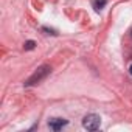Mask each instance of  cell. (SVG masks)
Listing matches in <instances>:
<instances>
[{"label":"cell","mask_w":132,"mask_h":132,"mask_svg":"<svg viewBox=\"0 0 132 132\" xmlns=\"http://www.w3.org/2000/svg\"><path fill=\"white\" fill-rule=\"evenodd\" d=\"M50 72H51V69H50V65H40V67L27 79V82H25V86H36V84H39L40 81H44L48 75H50Z\"/></svg>","instance_id":"cell-1"},{"label":"cell","mask_w":132,"mask_h":132,"mask_svg":"<svg viewBox=\"0 0 132 132\" xmlns=\"http://www.w3.org/2000/svg\"><path fill=\"white\" fill-rule=\"evenodd\" d=\"M82 126L87 130H96L101 126V118L98 115H95V113H89V115H86L82 118Z\"/></svg>","instance_id":"cell-2"},{"label":"cell","mask_w":132,"mask_h":132,"mask_svg":"<svg viewBox=\"0 0 132 132\" xmlns=\"http://www.w3.org/2000/svg\"><path fill=\"white\" fill-rule=\"evenodd\" d=\"M65 124H67V120H64V118H51L48 121V127L53 130H61Z\"/></svg>","instance_id":"cell-3"},{"label":"cell","mask_w":132,"mask_h":132,"mask_svg":"<svg viewBox=\"0 0 132 132\" xmlns=\"http://www.w3.org/2000/svg\"><path fill=\"white\" fill-rule=\"evenodd\" d=\"M106 3H107V0H93V8H95L96 11H100L101 8L106 6Z\"/></svg>","instance_id":"cell-4"},{"label":"cell","mask_w":132,"mask_h":132,"mask_svg":"<svg viewBox=\"0 0 132 132\" xmlns=\"http://www.w3.org/2000/svg\"><path fill=\"white\" fill-rule=\"evenodd\" d=\"M34 47H36V42H34V40H27V42H25V45H23V48H25V50H33Z\"/></svg>","instance_id":"cell-5"},{"label":"cell","mask_w":132,"mask_h":132,"mask_svg":"<svg viewBox=\"0 0 132 132\" xmlns=\"http://www.w3.org/2000/svg\"><path fill=\"white\" fill-rule=\"evenodd\" d=\"M44 31H47V34H56L54 33V30H50V28H42Z\"/></svg>","instance_id":"cell-6"},{"label":"cell","mask_w":132,"mask_h":132,"mask_svg":"<svg viewBox=\"0 0 132 132\" xmlns=\"http://www.w3.org/2000/svg\"><path fill=\"white\" fill-rule=\"evenodd\" d=\"M129 72H130V75H132V65H130V69H129Z\"/></svg>","instance_id":"cell-7"}]
</instances>
